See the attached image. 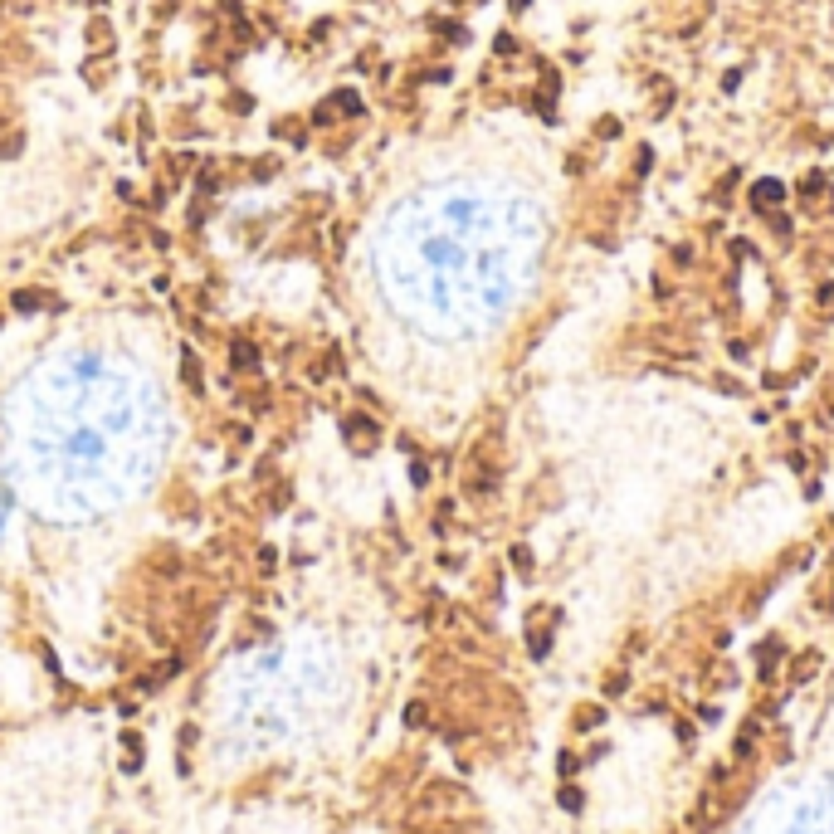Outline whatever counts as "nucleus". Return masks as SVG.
<instances>
[{
    "instance_id": "nucleus-4",
    "label": "nucleus",
    "mask_w": 834,
    "mask_h": 834,
    "mask_svg": "<svg viewBox=\"0 0 834 834\" xmlns=\"http://www.w3.org/2000/svg\"><path fill=\"white\" fill-rule=\"evenodd\" d=\"M576 722H581V727H595V722H600V707H581Z\"/></svg>"
},
{
    "instance_id": "nucleus-5",
    "label": "nucleus",
    "mask_w": 834,
    "mask_h": 834,
    "mask_svg": "<svg viewBox=\"0 0 834 834\" xmlns=\"http://www.w3.org/2000/svg\"><path fill=\"white\" fill-rule=\"evenodd\" d=\"M15 308H20V312H34V308H39V298H34V293H20V298H15Z\"/></svg>"
},
{
    "instance_id": "nucleus-3",
    "label": "nucleus",
    "mask_w": 834,
    "mask_h": 834,
    "mask_svg": "<svg viewBox=\"0 0 834 834\" xmlns=\"http://www.w3.org/2000/svg\"><path fill=\"white\" fill-rule=\"evenodd\" d=\"M186 381H191L195 391H200V361H195V356H186Z\"/></svg>"
},
{
    "instance_id": "nucleus-2",
    "label": "nucleus",
    "mask_w": 834,
    "mask_h": 834,
    "mask_svg": "<svg viewBox=\"0 0 834 834\" xmlns=\"http://www.w3.org/2000/svg\"><path fill=\"white\" fill-rule=\"evenodd\" d=\"M332 113H361V98L356 93H337L332 98Z\"/></svg>"
},
{
    "instance_id": "nucleus-6",
    "label": "nucleus",
    "mask_w": 834,
    "mask_h": 834,
    "mask_svg": "<svg viewBox=\"0 0 834 834\" xmlns=\"http://www.w3.org/2000/svg\"><path fill=\"white\" fill-rule=\"evenodd\" d=\"M562 805H566V810H581V795H576V791L566 786V791H562Z\"/></svg>"
},
{
    "instance_id": "nucleus-1",
    "label": "nucleus",
    "mask_w": 834,
    "mask_h": 834,
    "mask_svg": "<svg viewBox=\"0 0 834 834\" xmlns=\"http://www.w3.org/2000/svg\"><path fill=\"white\" fill-rule=\"evenodd\" d=\"M230 366L244 371V376H254V371H259V347H254L249 337H235V342H230Z\"/></svg>"
}]
</instances>
